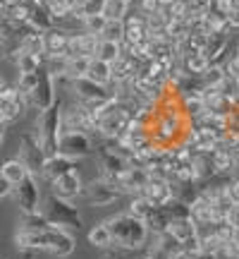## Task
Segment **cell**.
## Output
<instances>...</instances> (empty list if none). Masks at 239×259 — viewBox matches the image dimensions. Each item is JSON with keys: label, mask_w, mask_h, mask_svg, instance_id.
<instances>
[{"label": "cell", "mask_w": 239, "mask_h": 259, "mask_svg": "<svg viewBox=\"0 0 239 259\" xmlns=\"http://www.w3.org/2000/svg\"><path fill=\"white\" fill-rule=\"evenodd\" d=\"M122 3H127V5H129V8H132V3H134V0H122Z\"/></svg>", "instance_id": "cell-43"}, {"label": "cell", "mask_w": 239, "mask_h": 259, "mask_svg": "<svg viewBox=\"0 0 239 259\" xmlns=\"http://www.w3.org/2000/svg\"><path fill=\"white\" fill-rule=\"evenodd\" d=\"M72 94H74V99L82 103H105V101H110V99H117L110 87H103V84L93 82L89 77L72 79Z\"/></svg>", "instance_id": "cell-5"}, {"label": "cell", "mask_w": 239, "mask_h": 259, "mask_svg": "<svg viewBox=\"0 0 239 259\" xmlns=\"http://www.w3.org/2000/svg\"><path fill=\"white\" fill-rule=\"evenodd\" d=\"M41 211L48 216V221L53 226H60V228H82V211L74 206L70 199H60L50 192V197L46 199L43 209Z\"/></svg>", "instance_id": "cell-3"}, {"label": "cell", "mask_w": 239, "mask_h": 259, "mask_svg": "<svg viewBox=\"0 0 239 259\" xmlns=\"http://www.w3.org/2000/svg\"><path fill=\"white\" fill-rule=\"evenodd\" d=\"M225 221L230 223L232 228H239V204H234L230 211H227V216H225Z\"/></svg>", "instance_id": "cell-37"}, {"label": "cell", "mask_w": 239, "mask_h": 259, "mask_svg": "<svg viewBox=\"0 0 239 259\" xmlns=\"http://www.w3.org/2000/svg\"><path fill=\"white\" fill-rule=\"evenodd\" d=\"M46 36V56H65L67 58V48H70V38L72 31L63 27H53L50 31L43 34Z\"/></svg>", "instance_id": "cell-17"}, {"label": "cell", "mask_w": 239, "mask_h": 259, "mask_svg": "<svg viewBox=\"0 0 239 259\" xmlns=\"http://www.w3.org/2000/svg\"><path fill=\"white\" fill-rule=\"evenodd\" d=\"M86 77L93 79V82L103 84V87H110L112 82V65L110 63H103L98 58H91V65L86 70Z\"/></svg>", "instance_id": "cell-23"}, {"label": "cell", "mask_w": 239, "mask_h": 259, "mask_svg": "<svg viewBox=\"0 0 239 259\" xmlns=\"http://www.w3.org/2000/svg\"><path fill=\"white\" fill-rule=\"evenodd\" d=\"M12 63L17 65V72H38V70L43 67V58L24 53V51L19 48V53L12 58Z\"/></svg>", "instance_id": "cell-27"}, {"label": "cell", "mask_w": 239, "mask_h": 259, "mask_svg": "<svg viewBox=\"0 0 239 259\" xmlns=\"http://www.w3.org/2000/svg\"><path fill=\"white\" fill-rule=\"evenodd\" d=\"M208 67H211V58L206 56L203 51H196V53H184V56H180V70H182L187 77L201 79Z\"/></svg>", "instance_id": "cell-16"}, {"label": "cell", "mask_w": 239, "mask_h": 259, "mask_svg": "<svg viewBox=\"0 0 239 259\" xmlns=\"http://www.w3.org/2000/svg\"><path fill=\"white\" fill-rule=\"evenodd\" d=\"M234 56H237V58H239V44H237V51H234Z\"/></svg>", "instance_id": "cell-44"}, {"label": "cell", "mask_w": 239, "mask_h": 259, "mask_svg": "<svg viewBox=\"0 0 239 259\" xmlns=\"http://www.w3.org/2000/svg\"><path fill=\"white\" fill-rule=\"evenodd\" d=\"M19 158L24 161V166L29 168L31 176H36V178L43 176L48 154L43 151V144H41V139H38L36 130L22 135V139H19Z\"/></svg>", "instance_id": "cell-4"}, {"label": "cell", "mask_w": 239, "mask_h": 259, "mask_svg": "<svg viewBox=\"0 0 239 259\" xmlns=\"http://www.w3.org/2000/svg\"><path fill=\"white\" fill-rule=\"evenodd\" d=\"M29 24L36 29V31H41V34H46V31H50L53 27H57L55 17L50 15V10H48L43 3H38V5H34V8H31V15H29Z\"/></svg>", "instance_id": "cell-21"}, {"label": "cell", "mask_w": 239, "mask_h": 259, "mask_svg": "<svg viewBox=\"0 0 239 259\" xmlns=\"http://www.w3.org/2000/svg\"><path fill=\"white\" fill-rule=\"evenodd\" d=\"M108 24V17L105 15H91V17H86L82 22V29L84 31H89V34H96V36H101L103 29Z\"/></svg>", "instance_id": "cell-33"}, {"label": "cell", "mask_w": 239, "mask_h": 259, "mask_svg": "<svg viewBox=\"0 0 239 259\" xmlns=\"http://www.w3.org/2000/svg\"><path fill=\"white\" fill-rule=\"evenodd\" d=\"M84 197L91 206H108L122 197V190L117 187V183H112L108 178H96L84 187Z\"/></svg>", "instance_id": "cell-7"}, {"label": "cell", "mask_w": 239, "mask_h": 259, "mask_svg": "<svg viewBox=\"0 0 239 259\" xmlns=\"http://www.w3.org/2000/svg\"><path fill=\"white\" fill-rule=\"evenodd\" d=\"M170 235L172 238H177L180 240V245H184V242L194 240V238H199V223L194 221L192 216H184V219H172V223H170Z\"/></svg>", "instance_id": "cell-18"}, {"label": "cell", "mask_w": 239, "mask_h": 259, "mask_svg": "<svg viewBox=\"0 0 239 259\" xmlns=\"http://www.w3.org/2000/svg\"><path fill=\"white\" fill-rule=\"evenodd\" d=\"M187 147L194 149L196 154H213L215 149L222 147V137L218 132L203 127V125H194L192 135L187 139Z\"/></svg>", "instance_id": "cell-12"}, {"label": "cell", "mask_w": 239, "mask_h": 259, "mask_svg": "<svg viewBox=\"0 0 239 259\" xmlns=\"http://www.w3.org/2000/svg\"><path fill=\"white\" fill-rule=\"evenodd\" d=\"M5 87H8V82H5V77H3V74H0V92H3V89H5Z\"/></svg>", "instance_id": "cell-38"}, {"label": "cell", "mask_w": 239, "mask_h": 259, "mask_svg": "<svg viewBox=\"0 0 239 259\" xmlns=\"http://www.w3.org/2000/svg\"><path fill=\"white\" fill-rule=\"evenodd\" d=\"M101 38L122 44V41H125V22H122V19H108V24H105V29H103Z\"/></svg>", "instance_id": "cell-30"}, {"label": "cell", "mask_w": 239, "mask_h": 259, "mask_svg": "<svg viewBox=\"0 0 239 259\" xmlns=\"http://www.w3.org/2000/svg\"><path fill=\"white\" fill-rule=\"evenodd\" d=\"M129 12V5L127 3H122V0H108V5H105V17L108 19H125Z\"/></svg>", "instance_id": "cell-34"}, {"label": "cell", "mask_w": 239, "mask_h": 259, "mask_svg": "<svg viewBox=\"0 0 239 259\" xmlns=\"http://www.w3.org/2000/svg\"><path fill=\"white\" fill-rule=\"evenodd\" d=\"M134 259H148V254L144 252V254H139V257H134Z\"/></svg>", "instance_id": "cell-41"}, {"label": "cell", "mask_w": 239, "mask_h": 259, "mask_svg": "<svg viewBox=\"0 0 239 259\" xmlns=\"http://www.w3.org/2000/svg\"><path fill=\"white\" fill-rule=\"evenodd\" d=\"M38 74H41L38 77V87L29 94V103H31V108H36L41 113L57 103V87H55V77L48 72L46 67H41Z\"/></svg>", "instance_id": "cell-6"}, {"label": "cell", "mask_w": 239, "mask_h": 259, "mask_svg": "<svg viewBox=\"0 0 239 259\" xmlns=\"http://www.w3.org/2000/svg\"><path fill=\"white\" fill-rule=\"evenodd\" d=\"M43 5L50 10V15L55 17L57 24H63L65 19H72V5L67 0H43Z\"/></svg>", "instance_id": "cell-29"}, {"label": "cell", "mask_w": 239, "mask_h": 259, "mask_svg": "<svg viewBox=\"0 0 239 259\" xmlns=\"http://www.w3.org/2000/svg\"><path fill=\"white\" fill-rule=\"evenodd\" d=\"M234 242H237V245H239V228H237V235H234Z\"/></svg>", "instance_id": "cell-42"}, {"label": "cell", "mask_w": 239, "mask_h": 259, "mask_svg": "<svg viewBox=\"0 0 239 259\" xmlns=\"http://www.w3.org/2000/svg\"><path fill=\"white\" fill-rule=\"evenodd\" d=\"M15 199L22 213H34L41 211V187H38L36 176H27L19 185H15Z\"/></svg>", "instance_id": "cell-9"}, {"label": "cell", "mask_w": 239, "mask_h": 259, "mask_svg": "<svg viewBox=\"0 0 239 259\" xmlns=\"http://www.w3.org/2000/svg\"><path fill=\"white\" fill-rule=\"evenodd\" d=\"M89 65H91V58H70V63H67V72L72 79H77V77H86V70H89Z\"/></svg>", "instance_id": "cell-31"}, {"label": "cell", "mask_w": 239, "mask_h": 259, "mask_svg": "<svg viewBox=\"0 0 239 259\" xmlns=\"http://www.w3.org/2000/svg\"><path fill=\"white\" fill-rule=\"evenodd\" d=\"M98 44H101V36L96 34H89V31H72V38H70V48H67V58H96V51H98Z\"/></svg>", "instance_id": "cell-14"}, {"label": "cell", "mask_w": 239, "mask_h": 259, "mask_svg": "<svg viewBox=\"0 0 239 259\" xmlns=\"http://www.w3.org/2000/svg\"><path fill=\"white\" fill-rule=\"evenodd\" d=\"M234 156L237 154H232L230 149H215L211 154L213 158V170H215V178H232V173H234Z\"/></svg>", "instance_id": "cell-20"}, {"label": "cell", "mask_w": 239, "mask_h": 259, "mask_svg": "<svg viewBox=\"0 0 239 259\" xmlns=\"http://www.w3.org/2000/svg\"><path fill=\"white\" fill-rule=\"evenodd\" d=\"M53 228V223L48 221V216L43 211L34 213H22V228L19 231H31V233H46Z\"/></svg>", "instance_id": "cell-24"}, {"label": "cell", "mask_w": 239, "mask_h": 259, "mask_svg": "<svg viewBox=\"0 0 239 259\" xmlns=\"http://www.w3.org/2000/svg\"><path fill=\"white\" fill-rule=\"evenodd\" d=\"M119 56H122V44H115V41H105V38H101L98 51H96V58H98V60L115 65L119 60Z\"/></svg>", "instance_id": "cell-28"}, {"label": "cell", "mask_w": 239, "mask_h": 259, "mask_svg": "<svg viewBox=\"0 0 239 259\" xmlns=\"http://www.w3.org/2000/svg\"><path fill=\"white\" fill-rule=\"evenodd\" d=\"M38 77H41L38 72H19V77H17L19 92H24L29 96V94H31L38 87Z\"/></svg>", "instance_id": "cell-35"}, {"label": "cell", "mask_w": 239, "mask_h": 259, "mask_svg": "<svg viewBox=\"0 0 239 259\" xmlns=\"http://www.w3.org/2000/svg\"><path fill=\"white\" fill-rule=\"evenodd\" d=\"M141 197L148 199L153 206H165L170 199H175V187H172V180L160 176H151V180L146 183V187L141 190Z\"/></svg>", "instance_id": "cell-11"}, {"label": "cell", "mask_w": 239, "mask_h": 259, "mask_svg": "<svg viewBox=\"0 0 239 259\" xmlns=\"http://www.w3.org/2000/svg\"><path fill=\"white\" fill-rule=\"evenodd\" d=\"M12 192H15V185H12L8 178L0 173V199H3V197H10Z\"/></svg>", "instance_id": "cell-36"}, {"label": "cell", "mask_w": 239, "mask_h": 259, "mask_svg": "<svg viewBox=\"0 0 239 259\" xmlns=\"http://www.w3.org/2000/svg\"><path fill=\"white\" fill-rule=\"evenodd\" d=\"M43 252H50L53 257H70L74 252V238L67 233V228L53 226L43 233Z\"/></svg>", "instance_id": "cell-10"}, {"label": "cell", "mask_w": 239, "mask_h": 259, "mask_svg": "<svg viewBox=\"0 0 239 259\" xmlns=\"http://www.w3.org/2000/svg\"><path fill=\"white\" fill-rule=\"evenodd\" d=\"M108 228H110L112 235V247H119V250L127 252H137V250H146L148 247V238H151V231H148L146 221L137 219L134 213H117L108 219Z\"/></svg>", "instance_id": "cell-1"}, {"label": "cell", "mask_w": 239, "mask_h": 259, "mask_svg": "<svg viewBox=\"0 0 239 259\" xmlns=\"http://www.w3.org/2000/svg\"><path fill=\"white\" fill-rule=\"evenodd\" d=\"M89 242H91L93 247H98V250H108L112 247V235H110V228H108V223H96L91 231H89Z\"/></svg>", "instance_id": "cell-25"}, {"label": "cell", "mask_w": 239, "mask_h": 259, "mask_svg": "<svg viewBox=\"0 0 239 259\" xmlns=\"http://www.w3.org/2000/svg\"><path fill=\"white\" fill-rule=\"evenodd\" d=\"M60 154L67 158H86L93 154V137L89 132H63L60 135Z\"/></svg>", "instance_id": "cell-8"}, {"label": "cell", "mask_w": 239, "mask_h": 259, "mask_svg": "<svg viewBox=\"0 0 239 259\" xmlns=\"http://www.w3.org/2000/svg\"><path fill=\"white\" fill-rule=\"evenodd\" d=\"M148 180H151V173H148L144 166H129L115 183H117V187L122 190V194L127 192V194H132V197H137V194H141V190L146 187Z\"/></svg>", "instance_id": "cell-13"}, {"label": "cell", "mask_w": 239, "mask_h": 259, "mask_svg": "<svg viewBox=\"0 0 239 259\" xmlns=\"http://www.w3.org/2000/svg\"><path fill=\"white\" fill-rule=\"evenodd\" d=\"M3 139H5V125H0V144H3Z\"/></svg>", "instance_id": "cell-39"}, {"label": "cell", "mask_w": 239, "mask_h": 259, "mask_svg": "<svg viewBox=\"0 0 239 259\" xmlns=\"http://www.w3.org/2000/svg\"><path fill=\"white\" fill-rule=\"evenodd\" d=\"M0 173L8 178L12 185H19V183H22V180H24L27 176H31V173H29V168L24 166V161H22L19 156L3 161V163H0Z\"/></svg>", "instance_id": "cell-22"}, {"label": "cell", "mask_w": 239, "mask_h": 259, "mask_svg": "<svg viewBox=\"0 0 239 259\" xmlns=\"http://www.w3.org/2000/svg\"><path fill=\"white\" fill-rule=\"evenodd\" d=\"M36 135L43 144V151L48 154V158L60 154V135H63V101L60 99L48 111L38 113Z\"/></svg>", "instance_id": "cell-2"}, {"label": "cell", "mask_w": 239, "mask_h": 259, "mask_svg": "<svg viewBox=\"0 0 239 259\" xmlns=\"http://www.w3.org/2000/svg\"><path fill=\"white\" fill-rule=\"evenodd\" d=\"M67 3H70V5H72V8H77V5H79V3H82V0H67Z\"/></svg>", "instance_id": "cell-40"}, {"label": "cell", "mask_w": 239, "mask_h": 259, "mask_svg": "<svg viewBox=\"0 0 239 259\" xmlns=\"http://www.w3.org/2000/svg\"><path fill=\"white\" fill-rule=\"evenodd\" d=\"M72 170H77V161L63 156V154H57V156H50L46 161L43 178H46V180H55V178L65 176V173H72Z\"/></svg>", "instance_id": "cell-19"}, {"label": "cell", "mask_w": 239, "mask_h": 259, "mask_svg": "<svg viewBox=\"0 0 239 259\" xmlns=\"http://www.w3.org/2000/svg\"><path fill=\"white\" fill-rule=\"evenodd\" d=\"M22 51L46 60V36H43L41 31H34V34L24 36V38H22Z\"/></svg>", "instance_id": "cell-26"}, {"label": "cell", "mask_w": 239, "mask_h": 259, "mask_svg": "<svg viewBox=\"0 0 239 259\" xmlns=\"http://www.w3.org/2000/svg\"><path fill=\"white\" fill-rule=\"evenodd\" d=\"M151 209H153V204L148 202V199H144L141 194L132 197V202H129V213H134V216L141 219V221H146V216L151 213Z\"/></svg>", "instance_id": "cell-32"}, {"label": "cell", "mask_w": 239, "mask_h": 259, "mask_svg": "<svg viewBox=\"0 0 239 259\" xmlns=\"http://www.w3.org/2000/svg\"><path fill=\"white\" fill-rule=\"evenodd\" d=\"M50 192L60 197V199H70L72 202L74 197H79L84 192V183H82V176L72 170V173H65V176L50 180Z\"/></svg>", "instance_id": "cell-15"}]
</instances>
